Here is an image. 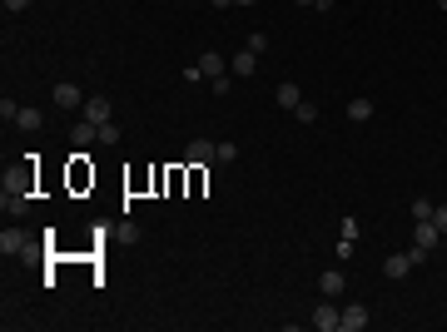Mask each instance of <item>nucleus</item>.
Wrapping results in <instances>:
<instances>
[{"label":"nucleus","instance_id":"obj_1","mask_svg":"<svg viewBox=\"0 0 447 332\" xmlns=\"http://www.w3.org/2000/svg\"><path fill=\"white\" fill-rule=\"evenodd\" d=\"M0 208H6V218H21V213L30 208V194H25L11 174H6V198H0Z\"/></svg>","mask_w":447,"mask_h":332},{"label":"nucleus","instance_id":"obj_2","mask_svg":"<svg viewBox=\"0 0 447 332\" xmlns=\"http://www.w3.org/2000/svg\"><path fill=\"white\" fill-rule=\"evenodd\" d=\"M338 317H343V307H333V297H323V302L313 307V327H318V332H338Z\"/></svg>","mask_w":447,"mask_h":332},{"label":"nucleus","instance_id":"obj_3","mask_svg":"<svg viewBox=\"0 0 447 332\" xmlns=\"http://www.w3.org/2000/svg\"><path fill=\"white\" fill-rule=\"evenodd\" d=\"M55 109H85V95H80V85L60 80V85H55Z\"/></svg>","mask_w":447,"mask_h":332},{"label":"nucleus","instance_id":"obj_4","mask_svg":"<svg viewBox=\"0 0 447 332\" xmlns=\"http://www.w3.org/2000/svg\"><path fill=\"white\" fill-rule=\"evenodd\" d=\"M363 327H368V307L363 302H348L343 317H338V332H363Z\"/></svg>","mask_w":447,"mask_h":332},{"label":"nucleus","instance_id":"obj_5","mask_svg":"<svg viewBox=\"0 0 447 332\" xmlns=\"http://www.w3.org/2000/svg\"><path fill=\"white\" fill-rule=\"evenodd\" d=\"M110 114H115V105H110L105 95H90V100H85V119H90V124H110Z\"/></svg>","mask_w":447,"mask_h":332},{"label":"nucleus","instance_id":"obj_6","mask_svg":"<svg viewBox=\"0 0 447 332\" xmlns=\"http://www.w3.org/2000/svg\"><path fill=\"white\" fill-rule=\"evenodd\" d=\"M412 243L432 253V248L442 243V233H437V223H432V218H417V228H412Z\"/></svg>","mask_w":447,"mask_h":332},{"label":"nucleus","instance_id":"obj_7","mask_svg":"<svg viewBox=\"0 0 447 332\" xmlns=\"http://www.w3.org/2000/svg\"><path fill=\"white\" fill-rule=\"evenodd\" d=\"M30 248V238L21 233V228H6V233H0V253H6V258H21Z\"/></svg>","mask_w":447,"mask_h":332},{"label":"nucleus","instance_id":"obj_8","mask_svg":"<svg viewBox=\"0 0 447 332\" xmlns=\"http://www.w3.org/2000/svg\"><path fill=\"white\" fill-rule=\"evenodd\" d=\"M199 70H204V80H219V75H229V60H224L219 50H204L199 55Z\"/></svg>","mask_w":447,"mask_h":332},{"label":"nucleus","instance_id":"obj_9","mask_svg":"<svg viewBox=\"0 0 447 332\" xmlns=\"http://www.w3.org/2000/svg\"><path fill=\"white\" fill-rule=\"evenodd\" d=\"M214 149H219V144H209V139H189V149H184V159H189L194 169H204V164L214 159Z\"/></svg>","mask_w":447,"mask_h":332},{"label":"nucleus","instance_id":"obj_10","mask_svg":"<svg viewBox=\"0 0 447 332\" xmlns=\"http://www.w3.org/2000/svg\"><path fill=\"white\" fill-rule=\"evenodd\" d=\"M407 273H412V258H407V248L383 258V278H407Z\"/></svg>","mask_w":447,"mask_h":332},{"label":"nucleus","instance_id":"obj_11","mask_svg":"<svg viewBox=\"0 0 447 332\" xmlns=\"http://www.w3.org/2000/svg\"><path fill=\"white\" fill-rule=\"evenodd\" d=\"M343 287H348V278H343L338 268H328V273L318 278V292H323V297H343Z\"/></svg>","mask_w":447,"mask_h":332},{"label":"nucleus","instance_id":"obj_12","mask_svg":"<svg viewBox=\"0 0 447 332\" xmlns=\"http://www.w3.org/2000/svg\"><path fill=\"white\" fill-rule=\"evenodd\" d=\"M274 100H279V105H284V109H289V114H294V109H298V100H303V90H298V85H294V80H284V85H279V90H274Z\"/></svg>","mask_w":447,"mask_h":332},{"label":"nucleus","instance_id":"obj_13","mask_svg":"<svg viewBox=\"0 0 447 332\" xmlns=\"http://www.w3.org/2000/svg\"><path fill=\"white\" fill-rule=\"evenodd\" d=\"M254 70H259V55H254V50H239V55L229 60V75H254Z\"/></svg>","mask_w":447,"mask_h":332},{"label":"nucleus","instance_id":"obj_14","mask_svg":"<svg viewBox=\"0 0 447 332\" xmlns=\"http://www.w3.org/2000/svg\"><path fill=\"white\" fill-rule=\"evenodd\" d=\"M70 139H75V149H85L90 139H100V124H90V119H80V124L70 129Z\"/></svg>","mask_w":447,"mask_h":332},{"label":"nucleus","instance_id":"obj_15","mask_svg":"<svg viewBox=\"0 0 447 332\" xmlns=\"http://www.w3.org/2000/svg\"><path fill=\"white\" fill-rule=\"evenodd\" d=\"M348 119L353 124H368L373 119V100H348Z\"/></svg>","mask_w":447,"mask_h":332},{"label":"nucleus","instance_id":"obj_16","mask_svg":"<svg viewBox=\"0 0 447 332\" xmlns=\"http://www.w3.org/2000/svg\"><path fill=\"white\" fill-rule=\"evenodd\" d=\"M16 124H21L25 134H35V129H45V114H40V109H21V119H16Z\"/></svg>","mask_w":447,"mask_h":332},{"label":"nucleus","instance_id":"obj_17","mask_svg":"<svg viewBox=\"0 0 447 332\" xmlns=\"http://www.w3.org/2000/svg\"><path fill=\"white\" fill-rule=\"evenodd\" d=\"M294 119H298V124H318V105H313V100H298Z\"/></svg>","mask_w":447,"mask_h":332},{"label":"nucleus","instance_id":"obj_18","mask_svg":"<svg viewBox=\"0 0 447 332\" xmlns=\"http://www.w3.org/2000/svg\"><path fill=\"white\" fill-rule=\"evenodd\" d=\"M234 159H239V144H234V139H224V144L214 149V164H234Z\"/></svg>","mask_w":447,"mask_h":332},{"label":"nucleus","instance_id":"obj_19","mask_svg":"<svg viewBox=\"0 0 447 332\" xmlns=\"http://www.w3.org/2000/svg\"><path fill=\"white\" fill-rule=\"evenodd\" d=\"M0 119H6V124H16V119H21V105H16L11 95H6V100H0Z\"/></svg>","mask_w":447,"mask_h":332},{"label":"nucleus","instance_id":"obj_20","mask_svg":"<svg viewBox=\"0 0 447 332\" xmlns=\"http://www.w3.org/2000/svg\"><path fill=\"white\" fill-rule=\"evenodd\" d=\"M100 144L115 149V144H120V124H100Z\"/></svg>","mask_w":447,"mask_h":332},{"label":"nucleus","instance_id":"obj_21","mask_svg":"<svg viewBox=\"0 0 447 332\" xmlns=\"http://www.w3.org/2000/svg\"><path fill=\"white\" fill-rule=\"evenodd\" d=\"M432 208H437L432 198H412V218H432Z\"/></svg>","mask_w":447,"mask_h":332},{"label":"nucleus","instance_id":"obj_22","mask_svg":"<svg viewBox=\"0 0 447 332\" xmlns=\"http://www.w3.org/2000/svg\"><path fill=\"white\" fill-rule=\"evenodd\" d=\"M432 223H437V233L447 238V203H437V208H432Z\"/></svg>","mask_w":447,"mask_h":332},{"label":"nucleus","instance_id":"obj_23","mask_svg":"<svg viewBox=\"0 0 447 332\" xmlns=\"http://www.w3.org/2000/svg\"><path fill=\"white\" fill-rule=\"evenodd\" d=\"M244 50H254V55H264V50H269V35H249V45H244Z\"/></svg>","mask_w":447,"mask_h":332},{"label":"nucleus","instance_id":"obj_24","mask_svg":"<svg viewBox=\"0 0 447 332\" xmlns=\"http://www.w3.org/2000/svg\"><path fill=\"white\" fill-rule=\"evenodd\" d=\"M0 6H6V16H21V11L30 6V0H0Z\"/></svg>","mask_w":447,"mask_h":332},{"label":"nucleus","instance_id":"obj_25","mask_svg":"<svg viewBox=\"0 0 447 332\" xmlns=\"http://www.w3.org/2000/svg\"><path fill=\"white\" fill-rule=\"evenodd\" d=\"M294 6H313V11H328L333 0H294Z\"/></svg>","mask_w":447,"mask_h":332},{"label":"nucleus","instance_id":"obj_26","mask_svg":"<svg viewBox=\"0 0 447 332\" xmlns=\"http://www.w3.org/2000/svg\"><path fill=\"white\" fill-rule=\"evenodd\" d=\"M209 6H214V11H229V6H234V0H209Z\"/></svg>","mask_w":447,"mask_h":332},{"label":"nucleus","instance_id":"obj_27","mask_svg":"<svg viewBox=\"0 0 447 332\" xmlns=\"http://www.w3.org/2000/svg\"><path fill=\"white\" fill-rule=\"evenodd\" d=\"M234 6H259V0H234Z\"/></svg>","mask_w":447,"mask_h":332},{"label":"nucleus","instance_id":"obj_28","mask_svg":"<svg viewBox=\"0 0 447 332\" xmlns=\"http://www.w3.org/2000/svg\"><path fill=\"white\" fill-rule=\"evenodd\" d=\"M437 6H442V11H447V0H437Z\"/></svg>","mask_w":447,"mask_h":332}]
</instances>
